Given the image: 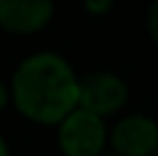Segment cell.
Instances as JSON below:
<instances>
[{"instance_id":"cell-1","label":"cell","mask_w":158,"mask_h":156,"mask_svg":"<svg viewBox=\"0 0 158 156\" xmlns=\"http://www.w3.org/2000/svg\"><path fill=\"white\" fill-rule=\"evenodd\" d=\"M9 90L21 115L41 124L60 126L64 117L78 108L80 78L62 55L39 51L16 67Z\"/></svg>"},{"instance_id":"cell-2","label":"cell","mask_w":158,"mask_h":156,"mask_svg":"<svg viewBox=\"0 0 158 156\" xmlns=\"http://www.w3.org/2000/svg\"><path fill=\"white\" fill-rule=\"evenodd\" d=\"M108 138L103 117L76 108L57 126V142L64 156H101Z\"/></svg>"},{"instance_id":"cell-3","label":"cell","mask_w":158,"mask_h":156,"mask_svg":"<svg viewBox=\"0 0 158 156\" xmlns=\"http://www.w3.org/2000/svg\"><path fill=\"white\" fill-rule=\"evenodd\" d=\"M128 99L126 83L110 71H92L80 78V94L78 108L94 115H112L119 110Z\"/></svg>"},{"instance_id":"cell-4","label":"cell","mask_w":158,"mask_h":156,"mask_svg":"<svg viewBox=\"0 0 158 156\" xmlns=\"http://www.w3.org/2000/svg\"><path fill=\"white\" fill-rule=\"evenodd\" d=\"M110 142L119 156H149L158 147V124L149 115H124L112 126Z\"/></svg>"},{"instance_id":"cell-5","label":"cell","mask_w":158,"mask_h":156,"mask_svg":"<svg viewBox=\"0 0 158 156\" xmlns=\"http://www.w3.org/2000/svg\"><path fill=\"white\" fill-rule=\"evenodd\" d=\"M51 0H0V25L9 32H35L53 19Z\"/></svg>"},{"instance_id":"cell-6","label":"cell","mask_w":158,"mask_h":156,"mask_svg":"<svg viewBox=\"0 0 158 156\" xmlns=\"http://www.w3.org/2000/svg\"><path fill=\"white\" fill-rule=\"evenodd\" d=\"M147 25H149L151 37L158 41V0H156V2H151L149 12H147Z\"/></svg>"},{"instance_id":"cell-7","label":"cell","mask_w":158,"mask_h":156,"mask_svg":"<svg viewBox=\"0 0 158 156\" xmlns=\"http://www.w3.org/2000/svg\"><path fill=\"white\" fill-rule=\"evenodd\" d=\"M110 0H101V2H94V0H87L85 7L89 9V12H106V9H110Z\"/></svg>"},{"instance_id":"cell-8","label":"cell","mask_w":158,"mask_h":156,"mask_svg":"<svg viewBox=\"0 0 158 156\" xmlns=\"http://www.w3.org/2000/svg\"><path fill=\"white\" fill-rule=\"evenodd\" d=\"M9 96H12V90L5 85V80L0 78V110L7 106V101H9Z\"/></svg>"},{"instance_id":"cell-9","label":"cell","mask_w":158,"mask_h":156,"mask_svg":"<svg viewBox=\"0 0 158 156\" xmlns=\"http://www.w3.org/2000/svg\"><path fill=\"white\" fill-rule=\"evenodd\" d=\"M0 156H9V147H7V142H5L2 136H0Z\"/></svg>"},{"instance_id":"cell-10","label":"cell","mask_w":158,"mask_h":156,"mask_svg":"<svg viewBox=\"0 0 158 156\" xmlns=\"http://www.w3.org/2000/svg\"><path fill=\"white\" fill-rule=\"evenodd\" d=\"M101 156H119V154H115V152H112V154H101Z\"/></svg>"},{"instance_id":"cell-11","label":"cell","mask_w":158,"mask_h":156,"mask_svg":"<svg viewBox=\"0 0 158 156\" xmlns=\"http://www.w3.org/2000/svg\"><path fill=\"white\" fill-rule=\"evenodd\" d=\"M156 156H158V147H156Z\"/></svg>"}]
</instances>
